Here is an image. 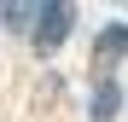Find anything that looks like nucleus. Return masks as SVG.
I'll return each instance as SVG.
<instances>
[{
    "instance_id": "nucleus-1",
    "label": "nucleus",
    "mask_w": 128,
    "mask_h": 122,
    "mask_svg": "<svg viewBox=\"0 0 128 122\" xmlns=\"http://www.w3.org/2000/svg\"><path fill=\"white\" fill-rule=\"evenodd\" d=\"M70 35H76V6H70V0L35 6V23H29V47H35V58H52Z\"/></svg>"
},
{
    "instance_id": "nucleus-2",
    "label": "nucleus",
    "mask_w": 128,
    "mask_h": 122,
    "mask_svg": "<svg viewBox=\"0 0 128 122\" xmlns=\"http://www.w3.org/2000/svg\"><path fill=\"white\" fill-rule=\"evenodd\" d=\"M128 58V23H105L99 35H93V52H88V70L93 76H111L116 64Z\"/></svg>"
},
{
    "instance_id": "nucleus-3",
    "label": "nucleus",
    "mask_w": 128,
    "mask_h": 122,
    "mask_svg": "<svg viewBox=\"0 0 128 122\" xmlns=\"http://www.w3.org/2000/svg\"><path fill=\"white\" fill-rule=\"evenodd\" d=\"M116 111H122V81H116V76H93L88 122H116Z\"/></svg>"
},
{
    "instance_id": "nucleus-4",
    "label": "nucleus",
    "mask_w": 128,
    "mask_h": 122,
    "mask_svg": "<svg viewBox=\"0 0 128 122\" xmlns=\"http://www.w3.org/2000/svg\"><path fill=\"white\" fill-rule=\"evenodd\" d=\"M29 23H35V6H0V29L6 35H24L29 41Z\"/></svg>"
}]
</instances>
